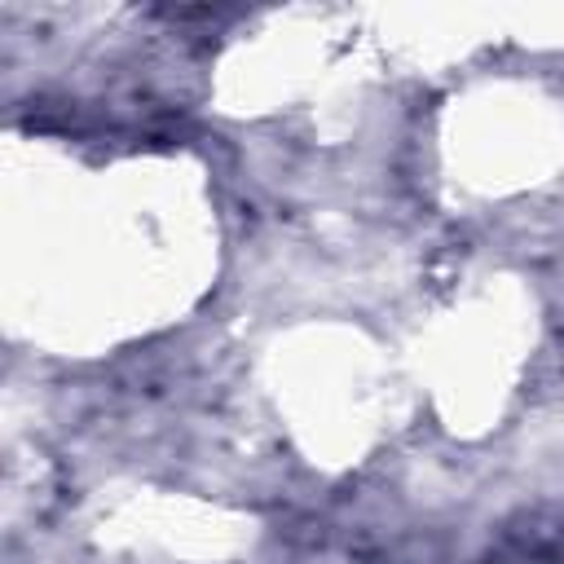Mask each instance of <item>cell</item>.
<instances>
[{
    "mask_svg": "<svg viewBox=\"0 0 564 564\" xmlns=\"http://www.w3.org/2000/svg\"><path fill=\"white\" fill-rule=\"evenodd\" d=\"M494 560L498 564H564V507H538V511H520L516 520H507L498 533Z\"/></svg>",
    "mask_w": 564,
    "mask_h": 564,
    "instance_id": "cell-1",
    "label": "cell"
}]
</instances>
